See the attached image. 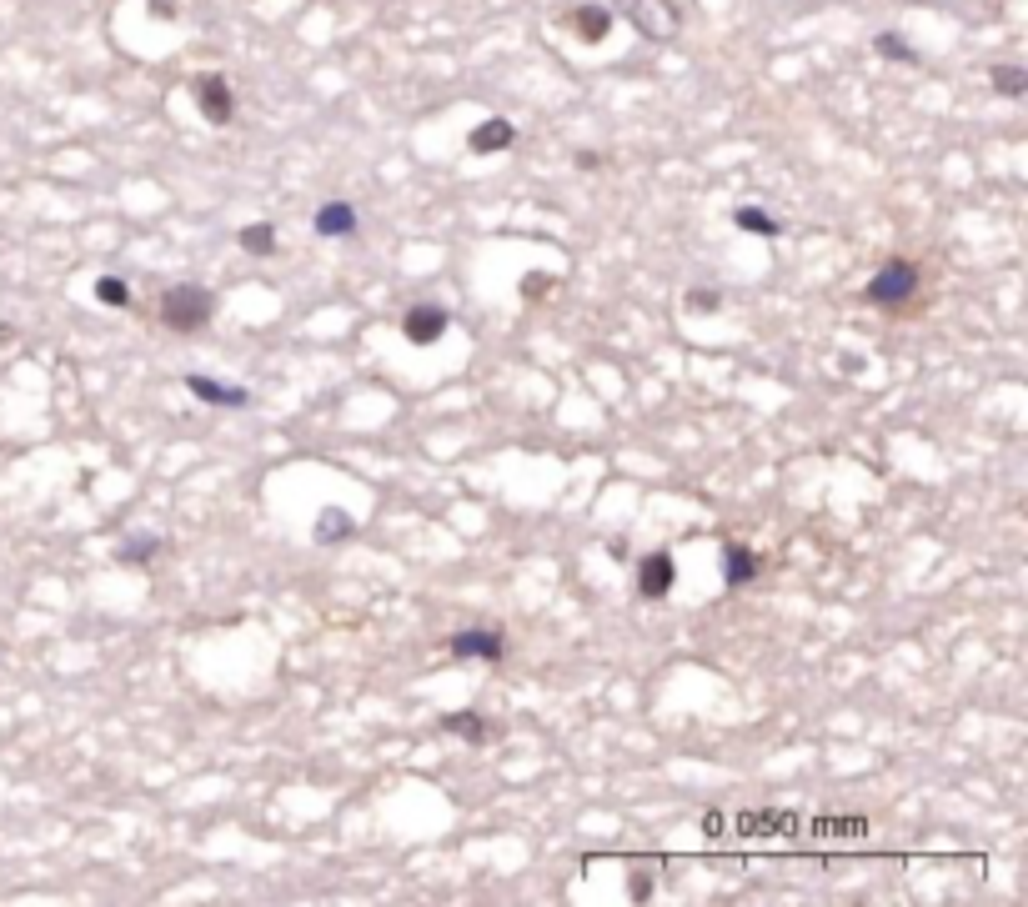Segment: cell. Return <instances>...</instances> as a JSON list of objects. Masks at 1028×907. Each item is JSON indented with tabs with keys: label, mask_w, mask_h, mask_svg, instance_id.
<instances>
[{
	"label": "cell",
	"mask_w": 1028,
	"mask_h": 907,
	"mask_svg": "<svg viewBox=\"0 0 1028 907\" xmlns=\"http://www.w3.org/2000/svg\"><path fill=\"white\" fill-rule=\"evenodd\" d=\"M211 316H216V296H211L206 286L181 281V286H166V291H161V321H166L171 331L196 336V331L211 326Z\"/></svg>",
	"instance_id": "obj_1"
},
{
	"label": "cell",
	"mask_w": 1028,
	"mask_h": 907,
	"mask_svg": "<svg viewBox=\"0 0 1028 907\" xmlns=\"http://www.w3.org/2000/svg\"><path fill=\"white\" fill-rule=\"evenodd\" d=\"M913 291H918V266L903 261V256H893V261H883L878 276L863 286V301H868V306H908Z\"/></svg>",
	"instance_id": "obj_2"
},
{
	"label": "cell",
	"mask_w": 1028,
	"mask_h": 907,
	"mask_svg": "<svg viewBox=\"0 0 1028 907\" xmlns=\"http://www.w3.org/2000/svg\"><path fill=\"white\" fill-rule=\"evenodd\" d=\"M627 21L647 41H672L677 26H682V11L672 6V0H627Z\"/></svg>",
	"instance_id": "obj_3"
},
{
	"label": "cell",
	"mask_w": 1028,
	"mask_h": 907,
	"mask_svg": "<svg viewBox=\"0 0 1028 907\" xmlns=\"http://www.w3.org/2000/svg\"><path fill=\"white\" fill-rule=\"evenodd\" d=\"M196 111H201V121L206 126H231L236 121V91L226 86V76H201L196 81Z\"/></svg>",
	"instance_id": "obj_4"
},
{
	"label": "cell",
	"mask_w": 1028,
	"mask_h": 907,
	"mask_svg": "<svg viewBox=\"0 0 1028 907\" xmlns=\"http://www.w3.org/2000/svg\"><path fill=\"white\" fill-rule=\"evenodd\" d=\"M452 657L462 662H502L507 657V637L492 627H462L452 632Z\"/></svg>",
	"instance_id": "obj_5"
},
{
	"label": "cell",
	"mask_w": 1028,
	"mask_h": 907,
	"mask_svg": "<svg viewBox=\"0 0 1028 907\" xmlns=\"http://www.w3.org/2000/svg\"><path fill=\"white\" fill-rule=\"evenodd\" d=\"M728 827L738 837H798L803 817L798 812H738V817H728Z\"/></svg>",
	"instance_id": "obj_6"
},
{
	"label": "cell",
	"mask_w": 1028,
	"mask_h": 907,
	"mask_svg": "<svg viewBox=\"0 0 1028 907\" xmlns=\"http://www.w3.org/2000/svg\"><path fill=\"white\" fill-rule=\"evenodd\" d=\"M442 331H447V311H442L437 301H417V306H407V316H402V336H407L412 346H432V341H442Z\"/></svg>",
	"instance_id": "obj_7"
},
{
	"label": "cell",
	"mask_w": 1028,
	"mask_h": 907,
	"mask_svg": "<svg viewBox=\"0 0 1028 907\" xmlns=\"http://www.w3.org/2000/svg\"><path fill=\"white\" fill-rule=\"evenodd\" d=\"M186 391H191L196 401H206V406H231V411L251 406V391H246V386H231V381H216V376H201V371L186 376Z\"/></svg>",
	"instance_id": "obj_8"
},
{
	"label": "cell",
	"mask_w": 1028,
	"mask_h": 907,
	"mask_svg": "<svg viewBox=\"0 0 1028 907\" xmlns=\"http://www.w3.org/2000/svg\"><path fill=\"white\" fill-rule=\"evenodd\" d=\"M672 582H677V562H672L667 552H647L642 567H637V592H642L647 602H662V597L672 592Z\"/></svg>",
	"instance_id": "obj_9"
},
{
	"label": "cell",
	"mask_w": 1028,
	"mask_h": 907,
	"mask_svg": "<svg viewBox=\"0 0 1028 907\" xmlns=\"http://www.w3.org/2000/svg\"><path fill=\"white\" fill-rule=\"evenodd\" d=\"M517 141V126L507 121V116H487L472 136H467V151H477V156H497V151H507Z\"/></svg>",
	"instance_id": "obj_10"
},
{
	"label": "cell",
	"mask_w": 1028,
	"mask_h": 907,
	"mask_svg": "<svg viewBox=\"0 0 1028 907\" xmlns=\"http://www.w3.org/2000/svg\"><path fill=\"white\" fill-rule=\"evenodd\" d=\"M311 231H316V236H326V241L352 236V231H357V206H347V201H326V206L316 211Z\"/></svg>",
	"instance_id": "obj_11"
},
{
	"label": "cell",
	"mask_w": 1028,
	"mask_h": 907,
	"mask_svg": "<svg viewBox=\"0 0 1028 907\" xmlns=\"http://www.w3.org/2000/svg\"><path fill=\"white\" fill-rule=\"evenodd\" d=\"M567 21H572V36L587 41V46L607 41V31H612V11H607V6H577Z\"/></svg>",
	"instance_id": "obj_12"
},
{
	"label": "cell",
	"mask_w": 1028,
	"mask_h": 907,
	"mask_svg": "<svg viewBox=\"0 0 1028 907\" xmlns=\"http://www.w3.org/2000/svg\"><path fill=\"white\" fill-rule=\"evenodd\" d=\"M758 552L753 547H743V542H728L723 547V577H728V587H748L753 577H758Z\"/></svg>",
	"instance_id": "obj_13"
},
{
	"label": "cell",
	"mask_w": 1028,
	"mask_h": 907,
	"mask_svg": "<svg viewBox=\"0 0 1028 907\" xmlns=\"http://www.w3.org/2000/svg\"><path fill=\"white\" fill-rule=\"evenodd\" d=\"M733 221H738V231H753V236H763V241H773L783 226H778V216H768L763 206H738L733 211Z\"/></svg>",
	"instance_id": "obj_14"
},
{
	"label": "cell",
	"mask_w": 1028,
	"mask_h": 907,
	"mask_svg": "<svg viewBox=\"0 0 1028 907\" xmlns=\"http://www.w3.org/2000/svg\"><path fill=\"white\" fill-rule=\"evenodd\" d=\"M236 241H241L246 256H271V251H276V226H271V221H251V226H241Z\"/></svg>",
	"instance_id": "obj_15"
},
{
	"label": "cell",
	"mask_w": 1028,
	"mask_h": 907,
	"mask_svg": "<svg viewBox=\"0 0 1028 907\" xmlns=\"http://www.w3.org/2000/svg\"><path fill=\"white\" fill-rule=\"evenodd\" d=\"M357 532V522L347 517V512H336V507H326L321 517H316V542H347Z\"/></svg>",
	"instance_id": "obj_16"
},
{
	"label": "cell",
	"mask_w": 1028,
	"mask_h": 907,
	"mask_svg": "<svg viewBox=\"0 0 1028 907\" xmlns=\"http://www.w3.org/2000/svg\"><path fill=\"white\" fill-rule=\"evenodd\" d=\"M988 86H993L998 96L1018 101V96L1028 91V71H1023V66H993V71H988Z\"/></svg>",
	"instance_id": "obj_17"
},
{
	"label": "cell",
	"mask_w": 1028,
	"mask_h": 907,
	"mask_svg": "<svg viewBox=\"0 0 1028 907\" xmlns=\"http://www.w3.org/2000/svg\"><path fill=\"white\" fill-rule=\"evenodd\" d=\"M442 732L467 737V742H487V722H482L477 712H447V717H442Z\"/></svg>",
	"instance_id": "obj_18"
},
{
	"label": "cell",
	"mask_w": 1028,
	"mask_h": 907,
	"mask_svg": "<svg viewBox=\"0 0 1028 907\" xmlns=\"http://www.w3.org/2000/svg\"><path fill=\"white\" fill-rule=\"evenodd\" d=\"M156 552H161V537H126L116 557H121L126 567H146V562H151Z\"/></svg>",
	"instance_id": "obj_19"
},
{
	"label": "cell",
	"mask_w": 1028,
	"mask_h": 907,
	"mask_svg": "<svg viewBox=\"0 0 1028 907\" xmlns=\"http://www.w3.org/2000/svg\"><path fill=\"white\" fill-rule=\"evenodd\" d=\"M96 301L111 306V311H126V306H131V286H126L121 276H101V281H96Z\"/></svg>",
	"instance_id": "obj_20"
},
{
	"label": "cell",
	"mask_w": 1028,
	"mask_h": 907,
	"mask_svg": "<svg viewBox=\"0 0 1028 907\" xmlns=\"http://www.w3.org/2000/svg\"><path fill=\"white\" fill-rule=\"evenodd\" d=\"M873 51H878L883 61H903V66H913V61H918V51H913L908 41H898L893 31H878V41H873Z\"/></svg>",
	"instance_id": "obj_21"
},
{
	"label": "cell",
	"mask_w": 1028,
	"mask_h": 907,
	"mask_svg": "<svg viewBox=\"0 0 1028 907\" xmlns=\"http://www.w3.org/2000/svg\"><path fill=\"white\" fill-rule=\"evenodd\" d=\"M688 311H698V316L723 311V291H713V286H693V291H688Z\"/></svg>",
	"instance_id": "obj_22"
},
{
	"label": "cell",
	"mask_w": 1028,
	"mask_h": 907,
	"mask_svg": "<svg viewBox=\"0 0 1028 907\" xmlns=\"http://www.w3.org/2000/svg\"><path fill=\"white\" fill-rule=\"evenodd\" d=\"M552 286H557V281L537 271V276H527V281H522V296H542V291H552Z\"/></svg>",
	"instance_id": "obj_23"
},
{
	"label": "cell",
	"mask_w": 1028,
	"mask_h": 907,
	"mask_svg": "<svg viewBox=\"0 0 1028 907\" xmlns=\"http://www.w3.org/2000/svg\"><path fill=\"white\" fill-rule=\"evenodd\" d=\"M698 827H703V837H723L728 817H723V812H703V822H698Z\"/></svg>",
	"instance_id": "obj_24"
},
{
	"label": "cell",
	"mask_w": 1028,
	"mask_h": 907,
	"mask_svg": "<svg viewBox=\"0 0 1028 907\" xmlns=\"http://www.w3.org/2000/svg\"><path fill=\"white\" fill-rule=\"evenodd\" d=\"M627 892H632V897H637V902H642V897H652V877H647V872H637V877H632V887H627Z\"/></svg>",
	"instance_id": "obj_25"
},
{
	"label": "cell",
	"mask_w": 1028,
	"mask_h": 907,
	"mask_svg": "<svg viewBox=\"0 0 1028 907\" xmlns=\"http://www.w3.org/2000/svg\"><path fill=\"white\" fill-rule=\"evenodd\" d=\"M572 161H577V171H597V166H602V156H597V151H577Z\"/></svg>",
	"instance_id": "obj_26"
}]
</instances>
